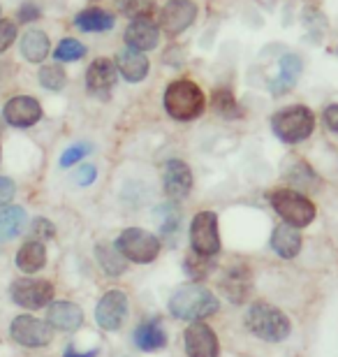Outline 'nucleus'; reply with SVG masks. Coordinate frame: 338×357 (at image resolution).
I'll list each match as a JSON object with an SVG mask.
<instances>
[{"instance_id":"nucleus-15","label":"nucleus","mask_w":338,"mask_h":357,"mask_svg":"<svg viewBox=\"0 0 338 357\" xmlns=\"http://www.w3.org/2000/svg\"><path fill=\"white\" fill-rule=\"evenodd\" d=\"M5 121L14 128H31L42 119V107L35 98L17 96L5 105Z\"/></svg>"},{"instance_id":"nucleus-34","label":"nucleus","mask_w":338,"mask_h":357,"mask_svg":"<svg viewBox=\"0 0 338 357\" xmlns=\"http://www.w3.org/2000/svg\"><path fill=\"white\" fill-rule=\"evenodd\" d=\"M14 40H17V24L7 19H0V54H3L5 49H10Z\"/></svg>"},{"instance_id":"nucleus-2","label":"nucleus","mask_w":338,"mask_h":357,"mask_svg":"<svg viewBox=\"0 0 338 357\" xmlns=\"http://www.w3.org/2000/svg\"><path fill=\"white\" fill-rule=\"evenodd\" d=\"M206 98L202 89L190 79L171 82L164 91V109L176 121H192L204 112Z\"/></svg>"},{"instance_id":"nucleus-31","label":"nucleus","mask_w":338,"mask_h":357,"mask_svg":"<svg viewBox=\"0 0 338 357\" xmlns=\"http://www.w3.org/2000/svg\"><path fill=\"white\" fill-rule=\"evenodd\" d=\"M84 54H86V47H84L79 40H72V38L63 40L61 45L56 47V52H54L56 59L63 61V63H70V61H79V59H84Z\"/></svg>"},{"instance_id":"nucleus-20","label":"nucleus","mask_w":338,"mask_h":357,"mask_svg":"<svg viewBox=\"0 0 338 357\" xmlns=\"http://www.w3.org/2000/svg\"><path fill=\"white\" fill-rule=\"evenodd\" d=\"M271 248L276 251L280 258L292 260L294 255L301 251V234L297 227L292 225H278L271 234Z\"/></svg>"},{"instance_id":"nucleus-33","label":"nucleus","mask_w":338,"mask_h":357,"mask_svg":"<svg viewBox=\"0 0 338 357\" xmlns=\"http://www.w3.org/2000/svg\"><path fill=\"white\" fill-rule=\"evenodd\" d=\"M89 153H91V144H75V146H70L68 151L61 155V167L75 165V162H79L82 158H86Z\"/></svg>"},{"instance_id":"nucleus-6","label":"nucleus","mask_w":338,"mask_h":357,"mask_svg":"<svg viewBox=\"0 0 338 357\" xmlns=\"http://www.w3.org/2000/svg\"><path fill=\"white\" fill-rule=\"evenodd\" d=\"M271 206L276 213L285 220V225L292 227H306L313 223L315 218V204L306 195L297 190H276L271 192Z\"/></svg>"},{"instance_id":"nucleus-17","label":"nucleus","mask_w":338,"mask_h":357,"mask_svg":"<svg viewBox=\"0 0 338 357\" xmlns=\"http://www.w3.org/2000/svg\"><path fill=\"white\" fill-rule=\"evenodd\" d=\"M49 325L63 332H77L84 323V313L72 302H52L47 309Z\"/></svg>"},{"instance_id":"nucleus-13","label":"nucleus","mask_w":338,"mask_h":357,"mask_svg":"<svg viewBox=\"0 0 338 357\" xmlns=\"http://www.w3.org/2000/svg\"><path fill=\"white\" fill-rule=\"evenodd\" d=\"M162 183L164 192L171 199H183L188 197V192L192 190V172L183 160L171 158L164 162V172H162Z\"/></svg>"},{"instance_id":"nucleus-41","label":"nucleus","mask_w":338,"mask_h":357,"mask_svg":"<svg viewBox=\"0 0 338 357\" xmlns=\"http://www.w3.org/2000/svg\"><path fill=\"white\" fill-rule=\"evenodd\" d=\"M98 353H100L98 348H95V351H89V353H79L75 346H68V351L63 357H98Z\"/></svg>"},{"instance_id":"nucleus-35","label":"nucleus","mask_w":338,"mask_h":357,"mask_svg":"<svg viewBox=\"0 0 338 357\" xmlns=\"http://www.w3.org/2000/svg\"><path fill=\"white\" fill-rule=\"evenodd\" d=\"M33 234H35V241H40V239H54L56 227H54L52 220H47V218H35V223H33Z\"/></svg>"},{"instance_id":"nucleus-11","label":"nucleus","mask_w":338,"mask_h":357,"mask_svg":"<svg viewBox=\"0 0 338 357\" xmlns=\"http://www.w3.org/2000/svg\"><path fill=\"white\" fill-rule=\"evenodd\" d=\"M197 17V5L192 0H169L160 12V28L167 35H178L192 26Z\"/></svg>"},{"instance_id":"nucleus-39","label":"nucleus","mask_w":338,"mask_h":357,"mask_svg":"<svg viewBox=\"0 0 338 357\" xmlns=\"http://www.w3.org/2000/svg\"><path fill=\"white\" fill-rule=\"evenodd\" d=\"M38 17H40V10L33 3L21 5V10H19V21H21V24H31V21H35Z\"/></svg>"},{"instance_id":"nucleus-24","label":"nucleus","mask_w":338,"mask_h":357,"mask_svg":"<svg viewBox=\"0 0 338 357\" xmlns=\"http://www.w3.org/2000/svg\"><path fill=\"white\" fill-rule=\"evenodd\" d=\"M75 24L77 28H82L86 33H102L114 28V14L107 10H100V7H91V10H84L77 14Z\"/></svg>"},{"instance_id":"nucleus-32","label":"nucleus","mask_w":338,"mask_h":357,"mask_svg":"<svg viewBox=\"0 0 338 357\" xmlns=\"http://www.w3.org/2000/svg\"><path fill=\"white\" fill-rule=\"evenodd\" d=\"M211 258H202V255L192 253L190 258H185L183 262V269L185 274H188L192 281H199V278H204L208 271H211V262H208Z\"/></svg>"},{"instance_id":"nucleus-8","label":"nucleus","mask_w":338,"mask_h":357,"mask_svg":"<svg viewBox=\"0 0 338 357\" xmlns=\"http://www.w3.org/2000/svg\"><path fill=\"white\" fill-rule=\"evenodd\" d=\"M12 299L24 309H42L54 299V285L45 278H19L12 283Z\"/></svg>"},{"instance_id":"nucleus-37","label":"nucleus","mask_w":338,"mask_h":357,"mask_svg":"<svg viewBox=\"0 0 338 357\" xmlns=\"http://www.w3.org/2000/svg\"><path fill=\"white\" fill-rule=\"evenodd\" d=\"M95 176H98L95 165H82L79 167V172L75 174V181L79 185H91L93 181H95Z\"/></svg>"},{"instance_id":"nucleus-18","label":"nucleus","mask_w":338,"mask_h":357,"mask_svg":"<svg viewBox=\"0 0 338 357\" xmlns=\"http://www.w3.org/2000/svg\"><path fill=\"white\" fill-rule=\"evenodd\" d=\"M135 344L144 353H153L167 346V332L158 320H146L135 330Z\"/></svg>"},{"instance_id":"nucleus-9","label":"nucleus","mask_w":338,"mask_h":357,"mask_svg":"<svg viewBox=\"0 0 338 357\" xmlns=\"http://www.w3.org/2000/svg\"><path fill=\"white\" fill-rule=\"evenodd\" d=\"M10 332H12V339L26 348H42L47 344H52V339H54L52 325L42 323V320L33 316H17L12 320Z\"/></svg>"},{"instance_id":"nucleus-12","label":"nucleus","mask_w":338,"mask_h":357,"mask_svg":"<svg viewBox=\"0 0 338 357\" xmlns=\"http://www.w3.org/2000/svg\"><path fill=\"white\" fill-rule=\"evenodd\" d=\"M185 353L188 357H218L220 344L215 332L204 323H190V327L183 334Z\"/></svg>"},{"instance_id":"nucleus-3","label":"nucleus","mask_w":338,"mask_h":357,"mask_svg":"<svg viewBox=\"0 0 338 357\" xmlns=\"http://www.w3.org/2000/svg\"><path fill=\"white\" fill-rule=\"evenodd\" d=\"M246 327L257 339L269 341V344H280V341H285L292 332L290 318L271 304L250 306L246 313Z\"/></svg>"},{"instance_id":"nucleus-28","label":"nucleus","mask_w":338,"mask_h":357,"mask_svg":"<svg viewBox=\"0 0 338 357\" xmlns=\"http://www.w3.org/2000/svg\"><path fill=\"white\" fill-rule=\"evenodd\" d=\"M211 107L220 114L222 119H239L241 114H243L239 102H236L234 96H232V91H227V89H215L213 91Z\"/></svg>"},{"instance_id":"nucleus-26","label":"nucleus","mask_w":338,"mask_h":357,"mask_svg":"<svg viewBox=\"0 0 338 357\" xmlns=\"http://www.w3.org/2000/svg\"><path fill=\"white\" fill-rule=\"evenodd\" d=\"M26 225V211L21 206H7L0 211V237L12 239L24 230Z\"/></svg>"},{"instance_id":"nucleus-23","label":"nucleus","mask_w":338,"mask_h":357,"mask_svg":"<svg viewBox=\"0 0 338 357\" xmlns=\"http://www.w3.org/2000/svg\"><path fill=\"white\" fill-rule=\"evenodd\" d=\"M47 265V248L42 241H26L24 246L19 248L17 253V267L26 274H33V271H40Z\"/></svg>"},{"instance_id":"nucleus-1","label":"nucleus","mask_w":338,"mask_h":357,"mask_svg":"<svg viewBox=\"0 0 338 357\" xmlns=\"http://www.w3.org/2000/svg\"><path fill=\"white\" fill-rule=\"evenodd\" d=\"M218 309H220L218 297L211 290L202 288V285H183L169 299L171 316L190 320V323H199L202 318L218 313Z\"/></svg>"},{"instance_id":"nucleus-5","label":"nucleus","mask_w":338,"mask_h":357,"mask_svg":"<svg viewBox=\"0 0 338 357\" xmlns=\"http://www.w3.org/2000/svg\"><path fill=\"white\" fill-rule=\"evenodd\" d=\"M114 246H116V251L125 260L137 262V265H148L160 253V239L148 230H141V227H128V230H123Z\"/></svg>"},{"instance_id":"nucleus-19","label":"nucleus","mask_w":338,"mask_h":357,"mask_svg":"<svg viewBox=\"0 0 338 357\" xmlns=\"http://www.w3.org/2000/svg\"><path fill=\"white\" fill-rule=\"evenodd\" d=\"M116 70L123 75V79L128 82H141L144 77L148 75V59L141 52H135V49H125V52L118 54L116 59Z\"/></svg>"},{"instance_id":"nucleus-30","label":"nucleus","mask_w":338,"mask_h":357,"mask_svg":"<svg viewBox=\"0 0 338 357\" xmlns=\"http://www.w3.org/2000/svg\"><path fill=\"white\" fill-rule=\"evenodd\" d=\"M68 77H66V70L61 66H45L40 70V84L49 91H61L66 86Z\"/></svg>"},{"instance_id":"nucleus-38","label":"nucleus","mask_w":338,"mask_h":357,"mask_svg":"<svg viewBox=\"0 0 338 357\" xmlns=\"http://www.w3.org/2000/svg\"><path fill=\"white\" fill-rule=\"evenodd\" d=\"M178 223H181V216H178V211H169L167 220H164L162 227H160V232L164 234V237H171V234L178 230Z\"/></svg>"},{"instance_id":"nucleus-27","label":"nucleus","mask_w":338,"mask_h":357,"mask_svg":"<svg viewBox=\"0 0 338 357\" xmlns=\"http://www.w3.org/2000/svg\"><path fill=\"white\" fill-rule=\"evenodd\" d=\"M98 260L109 276H121L128 267V260L116 251V246H109V244L98 246Z\"/></svg>"},{"instance_id":"nucleus-25","label":"nucleus","mask_w":338,"mask_h":357,"mask_svg":"<svg viewBox=\"0 0 338 357\" xmlns=\"http://www.w3.org/2000/svg\"><path fill=\"white\" fill-rule=\"evenodd\" d=\"M21 54L26 61L42 63L49 56V38L45 31H28L21 38Z\"/></svg>"},{"instance_id":"nucleus-14","label":"nucleus","mask_w":338,"mask_h":357,"mask_svg":"<svg viewBox=\"0 0 338 357\" xmlns=\"http://www.w3.org/2000/svg\"><path fill=\"white\" fill-rule=\"evenodd\" d=\"M116 79H118L116 63L109 61V59L93 61L89 73H86V86H89V93H93V96H98V98L109 96Z\"/></svg>"},{"instance_id":"nucleus-40","label":"nucleus","mask_w":338,"mask_h":357,"mask_svg":"<svg viewBox=\"0 0 338 357\" xmlns=\"http://www.w3.org/2000/svg\"><path fill=\"white\" fill-rule=\"evenodd\" d=\"M325 123L329 126V130L338 132V105H329L325 109Z\"/></svg>"},{"instance_id":"nucleus-7","label":"nucleus","mask_w":338,"mask_h":357,"mask_svg":"<svg viewBox=\"0 0 338 357\" xmlns=\"http://www.w3.org/2000/svg\"><path fill=\"white\" fill-rule=\"evenodd\" d=\"M190 246L202 258H213L220 251L218 216L213 211H199L190 225Z\"/></svg>"},{"instance_id":"nucleus-29","label":"nucleus","mask_w":338,"mask_h":357,"mask_svg":"<svg viewBox=\"0 0 338 357\" xmlns=\"http://www.w3.org/2000/svg\"><path fill=\"white\" fill-rule=\"evenodd\" d=\"M118 10L132 21H137V19H153L155 5H153V0H118Z\"/></svg>"},{"instance_id":"nucleus-16","label":"nucleus","mask_w":338,"mask_h":357,"mask_svg":"<svg viewBox=\"0 0 338 357\" xmlns=\"http://www.w3.org/2000/svg\"><path fill=\"white\" fill-rule=\"evenodd\" d=\"M158 40H160V28L155 26L153 19H137L130 21V26L125 28V42L135 52L155 49Z\"/></svg>"},{"instance_id":"nucleus-21","label":"nucleus","mask_w":338,"mask_h":357,"mask_svg":"<svg viewBox=\"0 0 338 357\" xmlns=\"http://www.w3.org/2000/svg\"><path fill=\"white\" fill-rule=\"evenodd\" d=\"M220 288L227 295L229 302L241 304L243 299L248 297V292H250V274H248V269H243V267L241 269H229L227 274L222 276Z\"/></svg>"},{"instance_id":"nucleus-36","label":"nucleus","mask_w":338,"mask_h":357,"mask_svg":"<svg viewBox=\"0 0 338 357\" xmlns=\"http://www.w3.org/2000/svg\"><path fill=\"white\" fill-rule=\"evenodd\" d=\"M14 192H17V185H14L12 178L0 176V206H5L7 202H12Z\"/></svg>"},{"instance_id":"nucleus-22","label":"nucleus","mask_w":338,"mask_h":357,"mask_svg":"<svg viewBox=\"0 0 338 357\" xmlns=\"http://www.w3.org/2000/svg\"><path fill=\"white\" fill-rule=\"evenodd\" d=\"M301 59L299 56H294V54H287L280 59V73L276 79L271 82V91H273V96H283L285 91H290L294 84H297L299 79V75H301Z\"/></svg>"},{"instance_id":"nucleus-10","label":"nucleus","mask_w":338,"mask_h":357,"mask_svg":"<svg viewBox=\"0 0 338 357\" xmlns=\"http://www.w3.org/2000/svg\"><path fill=\"white\" fill-rule=\"evenodd\" d=\"M125 318H128V297H125V292H121V290H109L95 306L98 325L107 332L121 330Z\"/></svg>"},{"instance_id":"nucleus-4","label":"nucleus","mask_w":338,"mask_h":357,"mask_svg":"<svg viewBox=\"0 0 338 357\" xmlns=\"http://www.w3.org/2000/svg\"><path fill=\"white\" fill-rule=\"evenodd\" d=\"M271 128L276 132L278 139H283L285 144H297L311 137L315 128V116L313 112L304 105H294L287 109H280L276 116L271 119Z\"/></svg>"}]
</instances>
